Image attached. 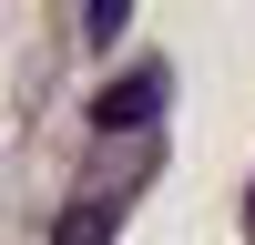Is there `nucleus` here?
Segmentation results:
<instances>
[{"instance_id": "nucleus-3", "label": "nucleus", "mask_w": 255, "mask_h": 245, "mask_svg": "<svg viewBox=\"0 0 255 245\" xmlns=\"http://www.w3.org/2000/svg\"><path fill=\"white\" fill-rule=\"evenodd\" d=\"M245 235H255V194H245Z\"/></svg>"}, {"instance_id": "nucleus-2", "label": "nucleus", "mask_w": 255, "mask_h": 245, "mask_svg": "<svg viewBox=\"0 0 255 245\" xmlns=\"http://www.w3.org/2000/svg\"><path fill=\"white\" fill-rule=\"evenodd\" d=\"M163 92H174V72H163V61H143V72H123L113 92L92 102V122H102V133H143V122L163 113Z\"/></svg>"}, {"instance_id": "nucleus-1", "label": "nucleus", "mask_w": 255, "mask_h": 245, "mask_svg": "<svg viewBox=\"0 0 255 245\" xmlns=\"http://www.w3.org/2000/svg\"><path fill=\"white\" fill-rule=\"evenodd\" d=\"M123 215H133V184H92V194H72L51 215V245H113Z\"/></svg>"}]
</instances>
